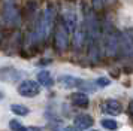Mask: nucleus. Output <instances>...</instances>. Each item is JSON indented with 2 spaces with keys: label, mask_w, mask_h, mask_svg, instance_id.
Returning a JSON list of instances; mask_svg holds the SVG:
<instances>
[{
  "label": "nucleus",
  "mask_w": 133,
  "mask_h": 131,
  "mask_svg": "<svg viewBox=\"0 0 133 131\" xmlns=\"http://www.w3.org/2000/svg\"><path fill=\"white\" fill-rule=\"evenodd\" d=\"M94 82H96V85H97V86H100V88H103V86H106V85H109V83H111V81H109L108 77H99V79H96Z\"/></svg>",
  "instance_id": "dca6fc26"
},
{
  "label": "nucleus",
  "mask_w": 133,
  "mask_h": 131,
  "mask_svg": "<svg viewBox=\"0 0 133 131\" xmlns=\"http://www.w3.org/2000/svg\"><path fill=\"white\" fill-rule=\"evenodd\" d=\"M106 2L108 0H91V6H93V9L96 12H100L106 6Z\"/></svg>",
  "instance_id": "2eb2a0df"
},
{
  "label": "nucleus",
  "mask_w": 133,
  "mask_h": 131,
  "mask_svg": "<svg viewBox=\"0 0 133 131\" xmlns=\"http://www.w3.org/2000/svg\"><path fill=\"white\" fill-rule=\"evenodd\" d=\"M61 18H63V21L66 23L67 28L70 31V34H73L75 30H76V27H78V15H76V11H75L73 5H70V3L64 5V9L61 12Z\"/></svg>",
  "instance_id": "20e7f679"
},
{
  "label": "nucleus",
  "mask_w": 133,
  "mask_h": 131,
  "mask_svg": "<svg viewBox=\"0 0 133 131\" xmlns=\"http://www.w3.org/2000/svg\"><path fill=\"white\" fill-rule=\"evenodd\" d=\"M41 92V83L35 81H23L18 85V94L23 97H35Z\"/></svg>",
  "instance_id": "39448f33"
},
{
  "label": "nucleus",
  "mask_w": 133,
  "mask_h": 131,
  "mask_svg": "<svg viewBox=\"0 0 133 131\" xmlns=\"http://www.w3.org/2000/svg\"><path fill=\"white\" fill-rule=\"evenodd\" d=\"M35 13H36V2L29 0L24 5V9H23V18H31Z\"/></svg>",
  "instance_id": "9b49d317"
},
{
  "label": "nucleus",
  "mask_w": 133,
  "mask_h": 131,
  "mask_svg": "<svg viewBox=\"0 0 133 131\" xmlns=\"http://www.w3.org/2000/svg\"><path fill=\"white\" fill-rule=\"evenodd\" d=\"M73 122H75V127H76L78 130H82V131L91 128L93 124H94L93 118H91L90 115H87V113H81V115H78Z\"/></svg>",
  "instance_id": "6e6552de"
},
{
  "label": "nucleus",
  "mask_w": 133,
  "mask_h": 131,
  "mask_svg": "<svg viewBox=\"0 0 133 131\" xmlns=\"http://www.w3.org/2000/svg\"><path fill=\"white\" fill-rule=\"evenodd\" d=\"M21 13L18 12L15 2L14 0H3V6H2V24L3 28H15L18 27L21 23Z\"/></svg>",
  "instance_id": "f257e3e1"
},
{
  "label": "nucleus",
  "mask_w": 133,
  "mask_h": 131,
  "mask_svg": "<svg viewBox=\"0 0 133 131\" xmlns=\"http://www.w3.org/2000/svg\"><path fill=\"white\" fill-rule=\"evenodd\" d=\"M129 112L133 115V101H130V104H129Z\"/></svg>",
  "instance_id": "f3484780"
},
{
  "label": "nucleus",
  "mask_w": 133,
  "mask_h": 131,
  "mask_svg": "<svg viewBox=\"0 0 133 131\" xmlns=\"http://www.w3.org/2000/svg\"><path fill=\"white\" fill-rule=\"evenodd\" d=\"M102 127L105 128V130L108 131H115L117 130V127H118V124H117V121H114V119H109V118H105L102 119Z\"/></svg>",
  "instance_id": "ddd939ff"
},
{
  "label": "nucleus",
  "mask_w": 133,
  "mask_h": 131,
  "mask_svg": "<svg viewBox=\"0 0 133 131\" xmlns=\"http://www.w3.org/2000/svg\"><path fill=\"white\" fill-rule=\"evenodd\" d=\"M85 45H87V24L84 19L82 23L78 24V27L73 33V46L76 51H81Z\"/></svg>",
  "instance_id": "423d86ee"
},
{
  "label": "nucleus",
  "mask_w": 133,
  "mask_h": 131,
  "mask_svg": "<svg viewBox=\"0 0 133 131\" xmlns=\"http://www.w3.org/2000/svg\"><path fill=\"white\" fill-rule=\"evenodd\" d=\"M37 82L41 83V85H43V86H46V88H49V86H52V83H54V79H52V76H51V73L46 70H42L37 73Z\"/></svg>",
  "instance_id": "9d476101"
},
{
  "label": "nucleus",
  "mask_w": 133,
  "mask_h": 131,
  "mask_svg": "<svg viewBox=\"0 0 133 131\" xmlns=\"http://www.w3.org/2000/svg\"><path fill=\"white\" fill-rule=\"evenodd\" d=\"M9 127H11L12 131H29L24 125L21 124V122H18L17 119H11V121H9Z\"/></svg>",
  "instance_id": "4468645a"
},
{
  "label": "nucleus",
  "mask_w": 133,
  "mask_h": 131,
  "mask_svg": "<svg viewBox=\"0 0 133 131\" xmlns=\"http://www.w3.org/2000/svg\"><path fill=\"white\" fill-rule=\"evenodd\" d=\"M11 110H12L15 115H19V116H25V115H29V107L27 106H23V104H12L11 106Z\"/></svg>",
  "instance_id": "f8f14e48"
},
{
  "label": "nucleus",
  "mask_w": 133,
  "mask_h": 131,
  "mask_svg": "<svg viewBox=\"0 0 133 131\" xmlns=\"http://www.w3.org/2000/svg\"><path fill=\"white\" fill-rule=\"evenodd\" d=\"M100 109H102L103 113H108V115H112V116L120 115V113L123 112V106H121L120 101H117V100H106V101H103Z\"/></svg>",
  "instance_id": "0eeeda50"
},
{
  "label": "nucleus",
  "mask_w": 133,
  "mask_h": 131,
  "mask_svg": "<svg viewBox=\"0 0 133 131\" xmlns=\"http://www.w3.org/2000/svg\"><path fill=\"white\" fill-rule=\"evenodd\" d=\"M69 34L70 31L67 28L66 23L63 21V18L57 17V21H55L54 25V46L57 49V52H64L69 46Z\"/></svg>",
  "instance_id": "f03ea898"
},
{
  "label": "nucleus",
  "mask_w": 133,
  "mask_h": 131,
  "mask_svg": "<svg viewBox=\"0 0 133 131\" xmlns=\"http://www.w3.org/2000/svg\"><path fill=\"white\" fill-rule=\"evenodd\" d=\"M63 131H76V130H75V128H70V127H69V128H64Z\"/></svg>",
  "instance_id": "6ab92c4d"
},
{
  "label": "nucleus",
  "mask_w": 133,
  "mask_h": 131,
  "mask_svg": "<svg viewBox=\"0 0 133 131\" xmlns=\"http://www.w3.org/2000/svg\"><path fill=\"white\" fill-rule=\"evenodd\" d=\"M70 101H72L73 106L81 107V109H85L88 106V103H90V100H88V97H87L85 92H73L70 95Z\"/></svg>",
  "instance_id": "1a4fd4ad"
},
{
  "label": "nucleus",
  "mask_w": 133,
  "mask_h": 131,
  "mask_svg": "<svg viewBox=\"0 0 133 131\" xmlns=\"http://www.w3.org/2000/svg\"><path fill=\"white\" fill-rule=\"evenodd\" d=\"M58 83L63 85V88H84V89H90L94 91V85L96 82H88V81H82L79 77L70 76V75H64V76L58 77Z\"/></svg>",
  "instance_id": "7ed1b4c3"
},
{
  "label": "nucleus",
  "mask_w": 133,
  "mask_h": 131,
  "mask_svg": "<svg viewBox=\"0 0 133 131\" xmlns=\"http://www.w3.org/2000/svg\"><path fill=\"white\" fill-rule=\"evenodd\" d=\"M30 131H43V130H42V128H39V127H31Z\"/></svg>",
  "instance_id": "a211bd4d"
}]
</instances>
